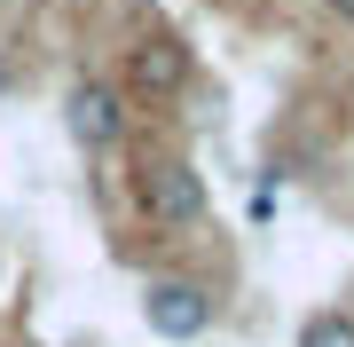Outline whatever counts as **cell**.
Wrapping results in <instances>:
<instances>
[{
  "label": "cell",
  "instance_id": "1",
  "mask_svg": "<svg viewBox=\"0 0 354 347\" xmlns=\"http://www.w3.org/2000/svg\"><path fill=\"white\" fill-rule=\"evenodd\" d=\"M64 127H71L79 150H118V142H127V95H118L111 79H71Z\"/></svg>",
  "mask_w": 354,
  "mask_h": 347
},
{
  "label": "cell",
  "instance_id": "2",
  "mask_svg": "<svg viewBox=\"0 0 354 347\" xmlns=\"http://www.w3.org/2000/svg\"><path fill=\"white\" fill-rule=\"evenodd\" d=\"M142 206H150L165 229H197L205 221V174L189 166V158H150V174H142Z\"/></svg>",
  "mask_w": 354,
  "mask_h": 347
},
{
  "label": "cell",
  "instance_id": "3",
  "mask_svg": "<svg viewBox=\"0 0 354 347\" xmlns=\"http://www.w3.org/2000/svg\"><path fill=\"white\" fill-rule=\"evenodd\" d=\"M142 323H150L158 339H205L213 332V292L189 276H158L150 292H142Z\"/></svg>",
  "mask_w": 354,
  "mask_h": 347
},
{
  "label": "cell",
  "instance_id": "4",
  "mask_svg": "<svg viewBox=\"0 0 354 347\" xmlns=\"http://www.w3.org/2000/svg\"><path fill=\"white\" fill-rule=\"evenodd\" d=\"M127 87L134 95H158V103L181 95V87H189V48H181L174 32H150L142 48H127Z\"/></svg>",
  "mask_w": 354,
  "mask_h": 347
},
{
  "label": "cell",
  "instance_id": "5",
  "mask_svg": "<svg viewBox=\"0 0 354 347\" xmlns=\"http://www.w3.org/2000/svg\"><path fill=\"white\" fill-rule=\"evenodd\" d=\"M299 347H354V308H315L299 323Z\"/></svg>",
  "mask_w": 354,
  "mask_h": 347
},
{
  "label": "cell",
  "instance_id": "6",
  "mask_svg": "<svg viewBox=\"0 0 354 347\" xmlns=\"http://www.w3.org/2000/svg\"><path fill=\"white\" fill-rule=\"evenodd\" d=\"M323 8H330V16H346V24H354V0H323Z\"/></svg>",
  "mask_w": 354,
  "mask_h": 347
},
{
  "label": "cell",
  "instance_id": "7",
  "mask_svg": "<svg viewBox=\"0 0 354 347\" xmlns=\"http://www.w3.org/2000/svg\"><path fill=\"white\" fill-rule=\"evenodd\" d=\"M0 87H16V71H8V64H0Z\"/></svg>",
  "mask_w": 354,
  "mask_h": 347
}]
</instances>
